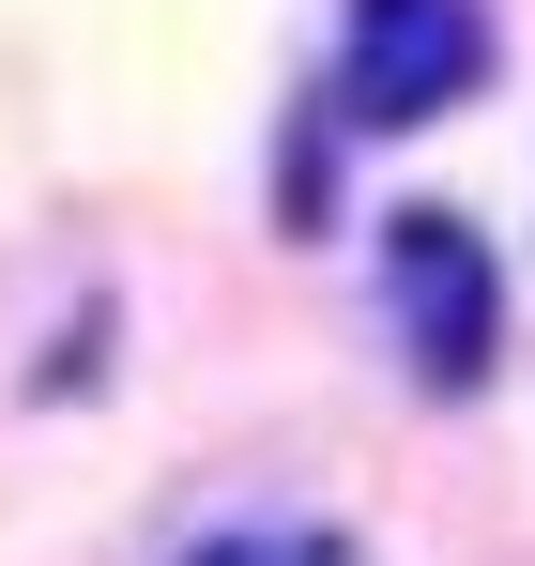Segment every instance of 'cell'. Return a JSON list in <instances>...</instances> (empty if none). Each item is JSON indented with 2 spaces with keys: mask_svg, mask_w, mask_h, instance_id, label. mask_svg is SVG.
Masks as SVG:
<instances>
[{
  "mask_svg": "<svg viewBox=\"0 0 535 566\" xmlns=\"http://www.w3.org/2000/svg\"><path fill=\"white\" fill-rule=\"evenodd\" d=\"M505 15L490 0H337V138H429L490 93Z\"/></svg>",
  "mask_w": 535,
  "mask_h": 566,
  "instance_id": "obj_1",
  "label": "cell"
},
{
  "mask_svg": "<svg viewBox=\"0 0 535 566\" xmlns=\"http://www.w3.org/2000/svg\"><path fill=\"white\" fill-rule=\"evenodd\" d=\"M199 566H261V552H245V536H230V552H199Z\"/></svg>",
  "mask_w": 535,
  "mask_h": 566,
  "instance_id": "obj_3",
  "label": "cell"
},
{
  "mask_svg": "<svg viewBox=\"0 0 535 566\" xmlns=\"http://www.w3.org/2000/svg\"><path fill=\"white\" fill-rule=\"evenodd\" d=\"M382 322H398V353L429 398H474L490 353H505V261H490V230L444 214V199H398L382 214Z\"/></svg>",
  "mask_w": 535,
  "mask_h": 566,
  "instance_id": "obj_2",
  "label": "cell"
}]
</instances>
